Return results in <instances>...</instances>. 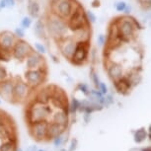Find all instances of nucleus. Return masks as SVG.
Listing matches in <instances>:
<instances>
[{"instance_id": "9", "label": "nucleus", "mask_w": 151, "mask_h": 151, "mask_svg": "<svg viewBox=\"0 0 151 151\" xmlns=\"http://www.w3.org/2000/svg\"><path fill=\"white\" fill-rule=\"evenodd\" d=\"M55 110H68V102L67 96L65 95L63 90L60 88L55 86L48 103Z\"/></svg>"}, {"instance_id": "37", "label": "nucleus", "mask_w": 151, "mask_h": 151, "mask_svg": "<svg viewBox=\"0 0 151 151\" xmlns=\"http://www.w3.org/2000/svg\"><path fill=\"white\" fill-rule=\"evenodd\" d=\"M97 89H98L100 92L103 94V95H105V94L108 93V87H107L106 83H104V82H100V84H99V86H98Z\"/></svg>"}, {"instance_id": "26", "label": "nucleus", "mask_w": 151, "mask_h": 151, "mask_svg": "<svg viewBox=\"0 0 151 151\" xmlns=\"http://www.w3.org/2000/svg\"><path fill=\"white\" fill-rule=\"evenodd\" d=\"M32 25H33V19L30 16H24L21 19V22H20V27L23 28L25 31L32 27Z\"/></svg>"}, {"instance_id": "20", "label": "nucleus", "mask_w": 151, "mask_h": 151, "mask_svg": "<svg viewBox=\"0 0 151 151\" xmlns=\"http://www.w3.org/2000/svg\"><path fill=\"white\" fill-rule=\"evenodd\" d=\"M52 122L66 127L68 122V110H56L52 114Z\"/></svg>"}, {"instance_id": "11", "label": "nucleus", "mask_w": 151, "mask_h": 151, "mask_svg": "<svg viewBox=\"0 0 151 151\" xmlns=\"http://www.w3.org/2000/svg\"><path fill=\"white\" fill-rule=\"evenodd\" d=\"M30 90H31V87L27 82H24V81H21V80L15 81L14 89H13L12 101L19 103V102L25 100L27 98Z\"/></svg>"}, {"instance_id": "39", "label": "nucleus", "mask_w": 151, "mask_h": 151, "mask_svg": "<svg viewBox=\"0 0 151 151\" xmlns=\"http://www.w3.org/2000/svg\"><path fill=\"white\" fill-rule=\"evenodd\" d=\"M132 11V6L130 4H127V6H125L124 12H122V13L124 14V16H129V15H130Z\"/></svg>"}, {"instance_id": "32", "label": "nucleus", "mask_w": 151, "mask_h": 151, "mask_svg": "<svg viewBox=\"0 0 151 151\" xmlns=\"http://www.w3.org/2000/svg\"><path fill=\"white\" fill-rule=\"evenodd\" d=\"M85 15H86V18L88 20V22L90 24H94L97 21V16L95 15V13L91 10H86L85 11Z\"/></svg>"}, {"instance_id": "29", "label": "nucleus", "mask_w": 151, "mask_h": 151, "mask_svg": "<svg viewBox=\"0 0 151 151\" xmlns=\"http://www.w3.org/2000/svg\"><path fill=\"white\" fill-rule=\"evenodd\" d=\"M35 50L37 52L41 53V55H45L47 52V48L45 47V45L40 42H35Z\"/></svg>"}, {"instance_id": "6", "label": "nucleus", "mask_w": 151, "mask_h": 151, "mask_svg": "<svg viewBox=\"0 0 151 151\" xmlns=\"http://www.w3.org/2000/svg\"><path fill=\"white\" fill-rule=\"evenodd\" d=\"M90 42H76L74 52L69 59L70 63L76 66H82L89 60Z\"/></svg>"}, {"instance_id": "4", "label": "nucleus", "mask_w": 151, "mask_h": 151, "mask_svg": "<svg viewBox=\"0 0 151 151\" xmlns=\"http://www.w3.org/2000/svg\"><path fill=\"white\" fill-rule=\"evenodd\" d=\"M66 21L68 30L70 32H75L79 29H82L84 27H90L91 24L88 22V20L85 15V10L84 8L81 6L80 3L76 4L75 8H74L73 12L71 13V15L68 17Z\"/></svg>"}, {"instance_id": "2", "label": "nucleus", "mask_w": 151, "mask_h": 151, "mask_svg": "<svg viewBox=\"0 0 151 151\" xmlns=\"http://www.w3.org/2000/svg\"><path fill=\"white\" fill-rule=\"evenodd\" d=\"M45 29L47 35L58 42L68 36V27L66 21L60 17L50 13L45 19Z\"/></svg>"}, {"instance_id": "45", "label": "nucleus", "mask_w": 151, "mask_h": 151, "mask_svg": "<svg viewBox=\"0 0 151 151\" xmlns=\"http://www.w3.org/2000/svg\"><path fill=\"white\" fill-rule=\"evenodd\" d=\"M17 151H22L21 149H18V150H17Z\"/></svg>"}, {"instance_id": "33", "label": "nucleus", "mask_w": 151, "mask_h": 151, "mask_svg": "<svg viewBox=\"0 0 151 151\" xmlns=\"http://www.w3.org/2000/svg\"><path fill=\"white\" fill-rule=\"evenodd\" d=\"M146 137V132L144 129H139L135 132L134 134V138L136 142H141L143 139Z\"/></svg>"}, {"instance_id": "16", "label": "nucleus", "mask_w": 151, "mask_h": 151, "mask_svg": "<svg viewBox=\"0 0 151 151\" xmlns=\"http://www.w3.org/2000/svg\"><path fill=\"white\" fill-rule=\"evenodd\" d=\"M113 84H114L115 89L118 91V93L124 94V95L129 93L130 91V89L133 87L132 81H130L129 78L127 77L125 75L122 76V77L119 78L118 80L113 81Z\"/></svg>"}, {"instance_id": "34", "label": "nucleus", "mask_w": 151, "mask_h": 151, "mask_svg": "<svg viewBox=\"0 0 151 151\" xmlns=\"http://www.w3.org/2000/svg\"><path fill=\"white\" fill-rule=\"evenodd\" d=\"M106 41H107V37L104 34H99L98 37H97V45H98V47H105Z\"/></svg>"}, {"instance_id": "31", "label": "nucleus", "mask_w": 151, "mask_h": 151, "mask_svg": "<svg viewBox=\"0 0 151 151\" xmlns=\"http://www.w3.org/2000/svg\"><path fill=\"white\" fill-rule=\"evenodd\" d=\"M127 2L124 1V0H119V1H116L115 4H114V7L116 12H119V13H122L124 10L125 6H127Z\"/></svg>"}, {"instance_id": "24", "label": "nucleus", "mask_w": 151, "mask_h": 151, "mask_svg": "<svg viewBox=\"0 0 151 151\" xmlns=\"http://www.w3.org/2000/svg\"><path fill=\"white\" fill-rule=\"evenodd\" d=\"M12 58V53L10 50L0 47V63H7Z\"/></svg>"}, {"instance_id": "38", "label": "nucleus", "mask_w": 151, "mask_h": 151, "mask_svg": "<svg viewBox=\"0 0 151 151\" xmlns=\"http://www.w3.org/2000/svg\"><path fill=\"white\" fill-rule=\"evenodd\" d=\"M114 103V99H113V96L112 95H107L105 97V102H104V105L103 106H110Z\"/></svg>"}, {"instance_id": "35", "label": "nucleus", "mask_w": 151, "mask_h": 151, "mask_svg": "<svg viewBox=\"0 0 151 151\" xmlns=\"http://www.w3.org/2000/svg\"><path fill=\"white\" fill-rule=\"evenodd\" d=\"M77 88H78V90H80L81 92L84 94V95H86V96L90 95V89L86 83H79Z\"/></svg>"}, {"instance_id": "27", "label": "nucleus", "mask_w": 151, "mask_h": 151, "mask_svg": "<svg viewBox=\"0 0 151 151\" xmlns=\"http://www.w3.org/2000/svg\"><path fill=\"white\" fill-rule=\"evenodd\" d=\"M89 75H90V78H91V81L93 82L94 86L96 88H98L99 84H100V78H99V75L98 73H97V71L95 70V68L94 67H91L90 68V72H89Z\"/></svg>"}, {"instance_id": "19", "label": "nucleus", "mask_w": 151, "mask_h": 151, "mask_svg": "<svg viewBox=\"0 0 151 151\" xmlns=\"http://www.w3.org/2000/svg\"><path fill=\"white\" fill-rule=\"evenodd\" d=\"M33 32L37 38L41 40H47V29H45V20L42 18H38L36 20L35 24L33 25Z\"/></svg>"}, {"instance_id": "7", "label": "nucleus", "mask_w": 151, "mask_h": 151, "mask_svg": "<svg viewBox=\"0 0 151 151\" xmlns=\"http://www.w3.org/2000/svg\"><path fill=\"white\" fill-rule=\"evenodd\" d=\"M47 76V65L41 66L35 69H27L24 74V78L31 88H36L40 86L45 80Z\"/></svg>"}, {"instance_id": "46", "label": "nucleus", "mask_w": 151, "mask_h": 151, "mask_svg": "<svg viewBox=\"0 0 151 151\" xmlns=\"http://www.w3.org/2000/svg\"><path fill=\"white\" fill-rule=\"evenodd\" d=\"M1 10H2V9H1V7H0V11H1Z\"/></svg>"}, {"instance_id": "50", "label": "nucleus", "mask_w": 151, "mask_h": 151, "mask_svg": "<svg viewBox=\"0 0 151 151\" xmlns=\"http://www.w3.org/2000/svg\"><path fill=\"white\" fill-rule=\"evenodd\" d=\"M28 1H30V0H28Z\"/></svg>"}, {"instance_id": "13", "label": "nucleus", "mask_w": 151, "mask_h": 151, "mask_svg": "<svg viewBox=\"0 0 151 151\" xmlns=\"http://www.w3.org/2000/svg\"><path fill=\"white\" fill-rule=\"evenodd\" d=\"M47 121L36 122L30 124V129L32 135L38 140H42L44 138H47Z\"/></svg>"}, {"instance_id": "43", "label": "nucleus", "mask_w": 151, "mask_h": 151, "mask_svg": "<svg viewBox=\"0 0 151 151\" xmlns=\"http://www.w3.org/2000/svg\"><path fill=\"white\" fill-rule=\"evenodd\" d=\"M55 145H59L61 143V141H62V139H61V136L60 135H58V136H56V137H55Z\"/></svg>"}, {"instance_id": "18", "label": "nucleus", "mask_w": 151, "mask_h": 151, "mask_svg": "<svg viewBox=\"0 0 151 151\" xmlns=\"http://www.w3.org/2000/svg\"><path fill=\"white\" fill-rule=\"evenodd\" d=\"M53 88H55V86L42 87V89H40L38 91L34 101L38 102V103H41V104H48L50 103V97H52Z\"/></svg>"}, {"instance_id": "8", "label": "nucleus", "mask_w": 151, "mask_h": 151, "mask_svg": "<svg viewBox=\"0 0 151 151\" xmlns=\"http://www.w3.org/2000/svg\"><path fill=\"white\" fill-rule=\"evenodd\" d=\"M32 50H34L33 47L27 41H25L24 39H17L13 47L11 48L12 58L18 61H24Z\"/></svg>"}, {"instance_id": "49", "label": "nucleus", "mask_w": 151, "mask_h": 151, "mask_svg": "<svg viewBox=\"0 0 151 151\" xmlns=\"http://www.w3.org/2000/svg\"><path fill=\"white\" fill-rule=\"evenodd\" d=\"M19 1H22V0H19Z\"/></svg>"}, {"instance_id": "17", "label": "nucleus", "mask_w": 151, "mask_h": 151, "mask_svg": "<svg viewBox=\"0 0 151 151\" xmlns=\"http://www.w3.org/2000/svg\"><path fill=\"white\" fill-rule=\"evenodd\" d=\"M16 41L17 38L11 31H3L0 33V47L11 50Z\"/></svg>"}, {"instance_id": "47", "label": "nucleus", "mask_w": 151, "mask_h": 151, "mask_svg": "<svg viewBox=\"0 0 151 151\" xmlns=\"http://www.w3.org/2000/svg\"><path fill=\"white\" fill-rule=\"evenodd\" d=\"M40 151H44V150H40Z\"/></svg>"}, {"instance_id": "28", "label": "nucleus", "mask_w": 151, "mask_h": 151, "mask_svg": "<svg viewBox=\"0 0 151 151\" xmlns=\"http://www.w3.org/2000/svg\"><path fill=\"white\" fill-rule=\"evenodd\" d=\"M79 105H80V101H78L76 98H73L71 100V103L68 105V113H76L78 111Z\"/></svg>"}, {"instance_id": "36", "label": "nucleus", "mask_w": 151, "mask_h": 151, "mask_svg": "<svg viewBox=\"0 0 151 151\" xmlns=\"http://www.w3.org/2000/svg\"><path fill=\"white\" fill-rule=\"evenodd\" d=\"M14 35L17 39H24L25 37V30L23 29L21 27H17L15 28V30H14Z\"/></svg>"}, {"instance_id": "23", "label": "nucleus", "mask_w": 151, "mask_h": 151, "mask_svg": "<svg viewBox=\"0 0 151 151\" xmlns=\"http://www.w3.org/2000/svg\"><path fill=\"white\" fill-rule=\"evenodd\" d=\"M27 9L28 12H29V16L33 20L40 18V15H41V6H40V3L37 0H30V1H28Z\"/></svg>"}, {"instance_id": "40", "label": "nucleus", "mask_w": 151, "mask_h": 151, "mask_svg": "<svg viewBox=\"0 0 151 151\" xmlns=\"http://www.w3.org/2000/svg\"><path fill=\"white\" fill-rule=\"evenodd\" d=\"M7 8H14L16 5V0H6Z\"/></svg>"}, {"instance_id": "15", "label": "nucleus", "mask_w": 151, "mask_h": 151, "mask_svg": "<svg viewBox=\"0 0 151 151\" xmlns=\"http://www.w3.org/2000/svg\"><path fill=\"white\" fill-rule=\"evenodd\" d=\"M14 84H15V81L10 78L0 82V96L7 101H12Z\"/></svg>"}, {"instance_id": "41", "label": "nucleus", "mask_w": 151, "mask_h": 151, "mask_svg": "<svg viewBox=\"0 0 151 151\" xmlns=\"http://www.w3.org/2000/svg\"><path fill=\"white\" fill-rule=\"evenodd\" d=\"M91 6L93 8H99L101 6V1L100 0H93L92 3H91Z\"/></svg>"}, {"instance_id": "1", "label": "nucleus", "mask_w": 151, "mask_h": 151, "mask_svg": "<svg viewBox=\"0 0 151 151\" xmlns=\"http://www.w3.org/2000/svg\"><path fill=\"white\" fill-rule=\"evenodd\" d=\"M114 22L118 32V42L121 45L133 41L135 39L136 32L141 29L140 23L130 15L119 17Z\"/></svg>"}, {"instance_id": "22", "label": "nucleus", "mask_w": 151, "mask_h": 151, "mask_svg": "<svg viewBox=\"0 0 151 151\" xmlns=\"http://www.w3.org/2000/svg\"><path fill=\"white\" fill-rule=\"evenodd\" d=\"M65 127L60 125L56 122H48L47 125V138H55L56 136L60 135L61 132H63Z\"/></svg>"}, {"instance_id": "51", "label": "nucleus", "mask_w": 151, "mask_h": 151, "mask_svg": "<svg viewBox=\"0 0 151 151\" xmlns=\"http://www.w3.org/2000/svg\"><path fill=\"white\" fill-rule=\"evenodd\" d=\"M137 1H138V0H137Z\"/></svg>"}, {"instance_id": "44", "label": "nucleus", "mask_w": 151, "mask_h": 151, "mask_svg": "<svg viewBox=\"0 0 151 151\" xmlns=\"http://www.w3.org/2000/svg\"><path fill=\"white\" fill-rule=\"evenodd\" d=\"M27 151H37V148H36V146H31L28 148Z\"/></svg>"}, {"instance_id": "14", "label": "nucleus", "mask_w": 151, "mask_h": 151, "mask_svg": "<svg viewBox=\"0 0 151 151\" xmlns=\"http://www.w3.org/2000/svg\"><path fill=\"white\" fill-rule=\"evenodd\" d=\"M105 69H106L108 76L112 81L118 80L119 78L124 75L122 65L116 61H107Z\"/></svg>"}, {"instance_id": "12", "label": "nucleus", "mask_w": 151, "mask_h": 151, "mask_svg": "<svg viewBox=\"0 0 151 151\" xmlns=\"http://www.w3.org/2000/svg\"><path fill=\"white\" fill-rule=\"evenodd\" d=\"M25 64H26L27 69H35L41 66H44L45 64V58L44 55L37 52L36 50H32L27 58H25Z\"/></svg>"}, {"instance_id": "25", "label": "nucleus", "mask_w": 151, "mask_h": 151, "mask_svg": "<svg viewBox=\"0 0 151 151\" xmlns=\"http://www.w3.org/2000/svg\"><path fill=\"white\" fill-rule=\"evenodd\" d=\"M16 146V140H6L3 144L0 146V151H13Z\"/></svg>"}, {"instance_id": "5", "label": "nucleus", "mask_w": 151, "mask_h": 151, "mask_svg": "<svg viewBox=\"0 0 151 151\" xmlns=\"http://www.w3.org/2000/svg\"><path fill=\"white\" fill-rule=\"evenodd\" d=\"M77 3L76 0H50V13L63 20H67Z\"/></svg>"}, {"instance_id": "21", "label": "nucleus", "mask_w": 151, "mask_h": 151, "mask_svg": "<svg viewBox=\"0 0 151 151\" xmlns=\"http://www.w3.org/2000/svg\"><path fill=\"white\" fill-rule=\"evenodd\" d=\"M75 42H90L91 39V26L84 27L73 32V36H71Z\"/></svg>"}, {"instance_id": "3", "label": "nucleus", "mask_w": 151, "mask_h": 151, "mask_svg": "<svg viewBox=\"0 0 151 151\" xmlns=\"http://www.w3.org/2000/svg\"><path fill=\"white\" fill-rule=\"evenodd\" d=\"M52 112V108L50 104H41L33 101V103L26 110V119L29 124L36 122L47 121Z\"/></svg>"}, {"instance_id": "10", "label": "nucleus", "mask_w": 151, "mask_h": 151, "mask_svg": "<svg viewBox=\"0 0 151 151\" xmlns=\"http://www.w3.org/2000/svg\"><path fill=\"white\" fill-rule=\"evenodd\" d=\"M58 47H59V52H60L61 55L69 61V59L72 56L74 52V48H75L76 42L74 41L73 38L71 36L65 37L64 39H62L61 41L58 42Z\"/></svg>"}, {"instance_id": "30", "label": "nucleus", "mask_w": 151, "mask_h": 151, "mask_svg": "<svg viewBox=\"0 0 151 151\" xmlns=\"http://www.w3.org/2000/svg\"><path fill=\"white\" fill-rule=\"evenodd\" d=\"M7 78H9V72L3 64L0 63V82L6 80Z\"/></svg>"}, {"instance_id": "42", "label": "nucleus", "mask_w": 151, "mask_h": 151, "mask_svg": "<svg viewBox=\"0 0 151 151\" xmlns=\"http://www.w3.org/2000/svg\"><path fill=\"white\" fill-rule=\"evenodd\" d=\"M0 7H1V9H6L7 8L6 0H0Z\"/></svg>"}, {"instance_id": "48", "label": "nucleus", "mask_w": 151, "mask_h": 151, "mask_svg": "<svg viewBox=\"0 0 151 151\" xmlns=\"http://www.w3.org/2000/svg\"><path fill=\"white\" fill-rule=\"evenodd\" d=\"M0 104H1V101H0Z\"/></svg>"}]
</instances>
